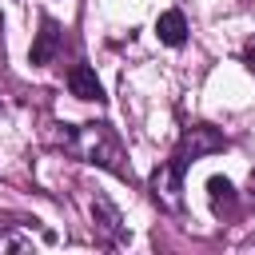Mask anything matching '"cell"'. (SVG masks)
Segmentation results:
<instances>
[{
    "instance_id": "obj_4",
    "label": "cell",
    "mask_w": 255,
    "mask_h": 255,
    "mask_svg": "<svg viewBox=\"0 0 255 255\" xmlns=\"http://www.w3.org/2000/svg\"><path fill=\"white\" fill-rule=\"evenodd\" d=\"M56 48H60V24L52 20V16H44L40 20V36H36V44H32V64H48L52 56H56Z\"/></svg>"
},
{
    "instance_id": "obj_6",
    "label": "cell",
    "mask_w": 255,
    "mask_h": 255,
    "mask_svg": "<svg viewBox=\"0 0 255 255\" xmlns=\"http://www.w3.org/2000/svg\"><path fill=\"white\" fill-rule=\"evenodd\" d=\"M155 36H159L167 48H179V44L187 40V20H183V12H179V8H167V12L155 20Z\"/></svg>"
},
{
    "instance_id": "obj_7",
    "label": "cell",
    "mask_w": 255,
    "mask_h": 255,
    "mask_svg": "<svg viewBox=\"0 0 255 255\" xmlns=\"http://www.w3.org/2000/svg\"><path fill=\"white\" fill-rule=\"evenodd\" d=\"M92 215H96V223H100L116 243H128V231L120 227V211H116L108 199H92Z\"/></svg>"
},
{
    "instance_id": "obj_3",
    "label": "cell",
    "mask_w": 255,
    "mask_h": 255,
    "mask_svg": "<svg viewBox=\"0 0 255 255\" xmlns=\"http://www.w3.org/2000/svg\"><path fill=\"white\" fill-rule=\"evenodd\" d=\"M179 183H183V163H179L175 155H171L163 167L151 171V195H155L167 211H179V203H183V199H179V191H183Z\"/></svg>"
},
{
    "instance_id": "obj_1",
    "label": "cell",
    "mask_w": 255,
    "mask_h": 255,
    "mask_svg": "<svg viewBox=\"0 0 255 255\" xmlns=\"http://www.w3.org/2000/svg\"><path fill=\"white\" fill-rule=\"evenodd\" d=\"M60 143L72 151V155H80V159H88V163H100V167H108L112 175H131V163L124 159V147H120V139L112 135V128H104V124H80V128H68L64 135H60Z\"/></svg>"
},
{
    "instance_id": "obj_8",
    "label": "cell",
    "mask_w": 255,
    "mask_h": 255,
    "mask_svg": "<svg viewBox=\"0 0 255 255\" xmlns=\"http://www.w3.org/2000/svg\"><path fill=\"white\" fill-rule=\"evenodd\" d=\"M207 195H211V207H215L219 215L235 207V187H231L227 175H211V179H207Z\"/></svg>"
},
{
    "instance_id": "obj_2",
    "label": "cell",
    "mask_w": 255,
    "mask_h": 255,
    "mask_svg": "<svg viewBox=\"0 0 255 255\" xmlns=\"http://www.w3.org/2000/svg\"><path fill=\"white\" fill-rule=\"evenodd\" d=\"M223 135L215 131V128H207V124H191L187 131H183V139H179V147H175V159L187 167V163H195V159H203V155H211V151H223Z\"/></svg>"
},
{
    "instance_id": "obj_9",
    "label": "cell",
    "mask_w": 255,
    "mask_h": 255,
    "mask_svg": "<svg viewBox=\"0 0 255 255\" xmlns=\"http://www.w3.org/2000/svg\"><path fill=\"white\" fill-rule=\"evenodd\" d=\"M251 195H255V171H251Z\"/></svg>"
},
{
    "instance_id": "obj_5",
    "label": "cell",
    "mask_w": 255,
    "mask_h": 255,
    "mask_svg": "<svg viewBox=\"0 0 255 255\" xmlns=\"http://www.w3.org/2000/svg\"><path fill=\"white\" fill-rule=\"evenodd\" d=\"M68 88H72V96L76 100H104V88H100V80H96V72L88 68V64H76L72 72H68Z\"/></svg>"
}]
</instances>
